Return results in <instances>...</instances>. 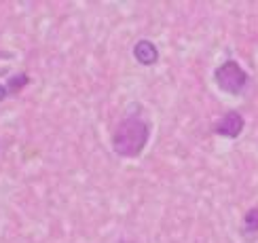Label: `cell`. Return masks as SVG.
Returning <instances> with one entry per match:
<instances>
[{
  "label": "cell",
  "instance_id": "cell-7",
  "mask_svg": "<svg viewBox=\"0 0 258 243\" xmlns=\"http://www.w3.org/2000/svg\"><path fill=\"white\" fill-rule=\"evenodd\" d=\"M5 95H7V87L5 85H0V100H5Z\"/></svg>",
  "mask_w": 258,
  "mask_h": 243
},
{
  "label": "cell",
  "instance_id": "cell-3",
  "mask_svg": "<svg viewBox=\"0 0 258 243\" xmlns=\"http://www.w3.org/2000/svg\"><path fill=\"white\" fill-rule=\"evenodd\" d=\"M243 116L239 112H227L220 119V123L216 125V133L218 135H224V137H237L241 131H243Z\"/></svg>",
  "mask_w": 258,
  "mask_h": 243
},
{
  "label": "cell",
  "instance_id": "cell-5",
  "mask_svg": "<svg viewBox=\"0 0 258 243\" xmlns=\"http://www.w3.org/2000/svg\"><path fill=\"white\" fill-rule=\"evenodd\" d=\"M245 228H248L250 232L258 230V205L245 214Z\"/></svg>",
  "mask_w": 258,
  "mask_h": 243
},
{
  "label": "cell",
  "instance_id": "cell-2",
  "mask_svg": "<svg viewBox=\"0 0 258 243\" xmlns=\"http://www.w3.org/2000/svg\"><path fill=\"white\" fill-rule=\"evenodd\" d=\"M214 76H216L218 87L227 93H241L248 85V74L243 72L237 61H224Z\"/></svg>",
  "mask_w": 258,
  "mask_h": 243
},
{
  "label": "cell",
  "instance_id": "cell-1",
  "mask_svg": "<svg viewBox=\"0 0 258 243\" xmlns=\"http://www.w3.org/2000/svg\"><path fill=\"white\" fill-rule=\"evenodd\" d=\"M150 129L142 119H125L114 131L112 146L119 156H138L148 142Z\"/></svg>",
  "mask_w": 258,
  "mask_h": 243
},
{
  "label": "cell",
  "instance_id": "cell-4",
  "mask_svg": "<svg viewBox=\"0 0 258 243\" xmlns=\"http://www.w3.org/2000/svg\"><path fill=\"white\" fill-rule=\"evenodd\" d=\"M134 55L142 66H153V63L159 59V51L150 40H140L134 47Z\"/></svg>",
  "mask_w": 258,
  "mask_h": 243
},
{
  "label": "cell",
  "instance_id": "cell-6",
  "mask_svg": "<svg viewBox=\"0 0 258 243\" xmlns=\"http://www.w3.org/2000/svg\"><path fill=\"white\" fill-rule=\"evenodd\" d=\"M26 80H28V76H24V74H19L17 78H11V83H9V85H11V89L15 91V89H19V87H24L21 83H26Z\"/></svg>",
  "mask_w": 258,
  "mask_h": 243
}]
</instances>
